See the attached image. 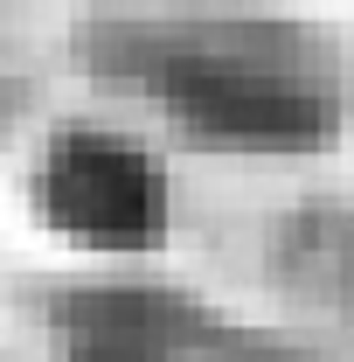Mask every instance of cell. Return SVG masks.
I'll use <instances>...</instances> for the list:
<instances>
[{
    "label": "cell",
    "mask_w": 354,
    "mask_h": 362,
    "mask_svg": "<svg viewBox=\"0 0 354 362\" xmlns=\"http://www.w3.org/2000/svg\"><path fill=\"white\" fill-rule=\"evenodd\" d=\"M28 195L63 244L97 258H153L174 230V188L160 153L90 119H70L42 139L28 168Z\"/></svg>",
    "instance_id": "7a4b0ae2"
},
{
    "label": "cell",
    "mask_w": 354,
    "mask_h": 362,
    "mask_svg": "<svg viewBox=\"0 0 354 362\" xmlns=\"http://www.w3.org/2000/svg\"><path fill=\"white\" fill-rule=\"evenodd\" d=\"M299 265H306L312 293L326 307H341V320H354V209H341V216H326V223L312 230Z\"/></svg>",
    "instance_id": "3957f363"
},
{
    "label": "cell",
    "mask_w": 354,
    "mask_h": 362,
    "mask_svg": "<svg viewBox=\"0 0 354 362\" xmlns=\"http://www.w3.org/2000/svg\"><path fill=\"white\" fill-rule=\"evenodd\" d=\"M84 63L222 153H319L354 119V49L299 14H97L84 21Z\"/></svg>",
    "instance_id": "6da1fadb"
},
{
    "label": "cell",
    "mask_w": 354,
    "mask_h": 362,
    "mask_svg": "<svg viewBox=\"0 0 354 362\" xmlns=\"http://www.w3.org/2000/svg\"><path fill=\"white\" fill-rule=\"evenodd\" d=\"M63 362H167V356H160L146 334H97V341L84 334V341H77Z\"/></svg>",
    "instance_id": "277c9868"
}]
</instances>
